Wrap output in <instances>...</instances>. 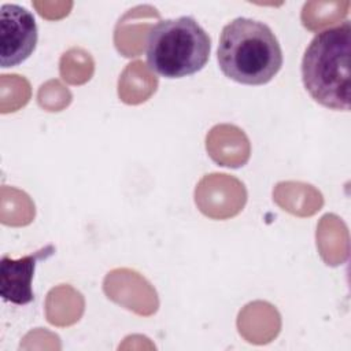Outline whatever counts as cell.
Listing matches in <instances>:
<instances>
[{
	"label": "cell",
	"mask_w": 351,
	"mask_h": 351,
	"mask_svg": "<svg viewBox=\"0 0 351 351\" xmlns=\"http://www.w3.org/2000/svg\"><path fill=\"white\" fill-rule=\"evenodd\" d=\"M104 292L114 302L130 307L132 293H136L149 302L158 303L156 292L151 284L138 273L128 269H117L107 274L104 280Z\"/></svg>",
	"instance_id": "obj_10"
},
{
	"label": "cell",
	"mask_w": 351,
	"mask_h": 351,
	"mask_svg": "<svg viewBox=\"0 0 351 351\" xmlns=\"http://www.w3.org/2000/svg\"><path fill=\"white\" fill-rule=\"evenodd\" d=\"M273 197L282 210L299 217L313 215L324 204L321 192L304 182H280L273 191Z\"/></svg>",
	"instance_id": "obj_9"
},
{
	"label": "cell",
	"mask_w": 351,
	"mask_h": 351,
	"mask_svg": "<svg viewBox=\"0 0 351 351\" xmlns=\"http://www.w3.org/2000/svg\"><path fill=\"white\" fill-rule=\"evenodd\" d=\"M81 295L74 291L69 285H62L58 288H53L48 293L47 299V317L51 324L55 325H70L75 321H78L82 311L69 308V304L74 303H82Z\"/></svg>",
	"instance_id": "obj_14"
},
{
	"label": "cell",
	"mask_w": 351,
	"mask_h": 351,
	"mask_svg": "<svg viewBox=\"0 0 351 351\" xmlns=\"http://www.w3.org/2000/svg\"><path fill=\"white\" fill-rule=\"evenodd\" d=\"M350 5V1H308L303 5L302 23L308 30H318L319 27L343 19L348 14Z\"/></svg>",
	"instance_id": "obj_15"
},
{
	"label": "cell",
	"mask_w": 351,
	"mask_h": 351,
	"mask_svg": "<svg viewBox=\"0 0 351 351\" xmlns=\"http://www.w3.org/2000/svg\"><path fill=\"white\" fill-rule=\"evenodd\" d=\"M351 23L324 30L311 40L302 60V78L310 96L324 107L350 110Z\"/></svg>",
	"instance_id": "obj_2"
},
{
	"label": "cell",
	"mask_w": 351,
	"mask_h": 351,
	"mask_svg": "<svg viewBox=\"0 0 351 351\" xmlns=\"http://www.w3.org/2000/svg\"><path fill=\"white\" fill-rule=\"evenodd\" d=\"M317 237L330 239V243L318 247L324 261L328 265L337 266L343 263L348 256V233L347 228L339 217L326 214L322 217L318 228Z\"/></svg>",
	"instance_id": "obj_12"
},
{
	"label": "cell",
	"mask_w": 351,
	"mask_h": 351,
	"mask_svg": "<svg viewBox=\"0 0 351 351\" xmlns=\"http://www.w3.org/2000/svg\"><path fill=\"white\" fill-rule=\"evenodd\" d=\"M37 44V25L32 12L18 4L0 8V64L12 67L26 60Z\"/></svg>",
	"instance_id": "obj_4"
},
{
	"label": "cell",
	"mask_w": 351,
	"mask_h": 351,
	"mask_svg": "<svg viewBox=\"0 0 351 351\" xmlns=\"http://www.w3.org/2000/svg\"><path fill=\"white\" fill-rule=\"evenodd\" d=\"M156 77L143 62L136 60L129 63L119 77L118 95L126 104H138L145 101L156 90Z\"/></svg>",
	"instance_id": "obj_11"
},
{
	"label": "cell",
	"mask_w": 351,
	"mask_h": 351,
	"mask_svg": "<svg viewBox=\"0 0 351 351\" xmlns=\"http://www.w3.org/2000/svg\"><path fill=\"white\" fill-rule=\"evenodd\" d=\"M38 104L47 111H60L71 101V93L59 81L51 80L38 89Z\"/></svg>",
	"instance_id": "obj_17"
},
{
	"label": "cell",
	"mask_w": 351,
	"mask_h": 351,
	"mask_svg": "<svg viewBox=\"0 0 351 351\" xmlns=\"http://www.w3.org/2000/svg\"><path fill=\"white\" fill-rule=\"evenodd\" d=\"M159 19V12L151 5H137L129 10L117 23L114 43L117 49L128 58L138 56L144 49V38L154 25L151 19Z\"/></svg>",
	"instance_id": "obj_8"
},
{
	"label": "cell",
	"mask_w": 351,
	"mask_h": 351,
	"mask_svg": "<svg viewBox=\"0 0 351 351\" xmlns=\"http://www.w3.org/2000/svg\"><path fill=\"white\" fill-rule=\"evenodd\" d=\"M217 55L222 73L244 85H263L282 66V51L271 29L250 18H236L222 29Z\"/></svg>",
	"instance_id": "obj_1"
},
{
	"label": "cell",
	"mask_w": 351,
	"mask_h": 351,
	"mask_svg": "<svg viewBox=\"0 0 351 351\" xmlns=\"http://www.w3.org/2000/svg\"><path fill=\"white\" fill-rule=\"evenodd\" d=\"M206 148L214 162L226 167L243 166L251 152L248 137L234 125H217L206 138Z\"/></svg>",
	"instance_id": "obj_7"
},
{
	"label": "cell",
	"mask_w": 351,
	"mask_h": 351,
	"mask_svg": "<svg viewBox=\"0 0 351 351\" xmlns=\"http://www.w3.org/2000/svg\"><path fill=\"white\" fill-rule=\"evenodd\" d=\"M93 69L95 64L92 56L81 48L69 49L60 59V75L64 81L73 85L89 81L93 74Z\"/></svg>",
	"instance_id": "obj_16"
},
{
	"label": "cell",
	"mask_w": 351,
	"mask_h": 351,
	"mask_svg": "<svg viewBox=\"0 0 351 351\" xmlns=\"http://www.w3.org/2000/svg\"><path fill=\"white\" fill-rule=\"evenodd\" d=\"M195 202L204 215L213 219H226L243 210L247 202V191L237 178L213 173L204 176L197 184Z\"/></svg>",
	"instance_id": "obj_5"
},
{
	"label": "cell",
	"mask_w": 351,
	"mask_h": 351,
	"mask_svg": "<svg viewBox=\"0 0 351 351\" xmlns=\"http://www.w3.org/2000/svg\"><path fill=\"white\" fill-rule=\"evenodd\" d=\"M53 254V245H45L41 250L19 259L4 255L0 263L1 298L15 304L30 303L34 299V293L32 291V278L34 276L36 263Z\"/></svg>",
	"instance_id": "obj_6"
},
{
	"label": "cell",
	"mask_w": 351,
	"mask_h": 351,
	"mask_svg": "<svg viewBox=\"0 0 351 351\" xmlns=\"http://www.w3.org/2000/svg\"><path fill=\"white\" fill-rule=\"evenodd\" d=\"M211 41L192 18L159 21L147 37V62L166 78H181L202 70L210 58Z\"/></svg>",
	"instance_id": "obj_3"
},
{
	"label": "cell",
	"mask_w": 351,
	"mask_h": 351,
	"mask_svg": "<svg viewBox=\"0 0 351 351\" xmlns=\"http://www.w3.org/2000/svg\"><path fill=\"white\" fill-rule=\"evenodd\" d=\"M261 319H256L252 308L250 304H247L243 311L239 314V321L237 326L240 333L251 343L262 344L270 341L273 337H276L271 332H269L265 326H262V322H269V324H280V315L277 310L269 304L263 303V308L261 313Z\"/></svg>",
	"instance_id": "obj_13"
}]
</instances>
